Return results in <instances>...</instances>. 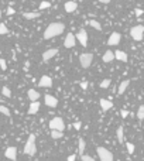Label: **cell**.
I'll return each instance as SVG.
<instances>
[{"instance_id": "15", "label": "cell", "mask_w": 144, "mask_h": 161, "mask_svg": "<svg viewBox=\"0 0 144 161\" xmlns=\"http://www.w3.org/2000/svg\"><path fill=\"white\" fill-rule=\"evenodd\" d=\"M65 12L66 13H74V12H76V8H78V4L75 3V2H72V0H69V2H66L65 3Z\"/></svg>"}, {"instance_id": "41", "label": "cell", "mask_w": 144, "mask_h": 161, "mask_svg": "<svg viewBox=\"0 0 144 161\" xmlns=\"http://www.w3.org/2000/svg\"><path fill=\"white\" fill-rule=\"evenodd\" d=\"M112 0H99V3H103V4H107V3H110Z\"/></svg>"}, {"instance_id": "37", "label": "cell", "mask_w": 144, "mask_h": 161, "mask_svg": "<svg viewBox=\"0 0 144 161\" xmlns=\"http://www.w3.org/2000/svg\"><path fill=\"white\" fill-rule=\"evenodd\" d=\"M141 14H143V10H141V8H136V16L141 17Z\"/></svg>"}, {"instance_id": "42", "label": "cell", "mask_w": 144, "mask_h": 161, "mask_svg": "<svg viewBox=\"0 0 144 161\" xmlns=\"http://www.w3.org/2000/svg\"><path fill=\"white\" fill-rule=\"evenodd\" d=\"M0 18H2V10H0Z\"/></svg>"}, {"instance_id": "26", "label": "cell", "mask_w": 144, "mask_h": 161, "mask_svg": "<svg viewBox=\"0 0 144 161\" xmlns=\"http://www.w3.org/2000/svg\"><path fill=\"white\" fill-rule=\"evenodd\" d=\"M137 119L140 120V122L144 119V106H143V105L139 106V110H137Z\"/></svg>"}, {"instance_id": "19", "label": "cell", "mask_w": 144, "mask_h": 161, "mask_svg": "<svg viewBox=\"0 0 144 161\" xmlns=\"http://www.w3.org/2000/svg\"><path fill=\"white\" fill-rule=\"evenodd\" d=\"M102 59H103V62H112V61H113V59H115V54H113V51L107 50L106 52L103 54Z\"/></svg>"}, {"instance_id": "32", "label": "cell", "mask_w": 144, "mask_h": 161, "mask_svg": "<svg viewBox=\"0 0 144 161\" xmlns=\"http://www.w3.org/2000/svg\"><path fill=\"white\" fill-rule=\"evenodd\" d=\"M81 160H82V161H95V158L92 157V156H86V154H82V156H81Z\"/></svg>"}, {"instance_id": "20", "label": "cell", "mask_w": 144, "mask_h": 161, "mask_svg": "<svg viewBox=\"0 0 144 161\" xmlns=\"http://www.w3.org/2000/svg\"><path fill=\"white\" fill-rule=\"evenodd\" d=\"M129 85H130V81H127V79H126V81H123V82H122V83L119 85L117 93H119V95H123L124 92H126V89L129 88Z\"/></svg>"}, {"instance_id": "2", "label": "cell", "mask_w": 144, "mask_h": 161, "mask_svg": "<svg viewBox=\"0 0 144 161\" xmlns=\"http://www.w3.org/2000/svg\"><path fill=\"white\" fill-rule=\"evenodd\" d=\"M24 153L27 154V156H35V153H37V146H35V134H30L28 136V140H27V143H25L24 146Z\"/></svg>"}, {"instance_id": "13", "label": "cell", "mask_w": 144, "mask_h": 161, "mask_svg": "<svg viewBox=\"0 0 144 161\" xmlns=\"http://www.w3.org/2000/svg\"><path fill=\"white\" fill-rule=\"evenodd\" d=\"M119 42H120V34L119 33L110 34V37L107 40V44H109V45H117Z\"/></svg>"}, {"instance_id": "36", "label": "cell", "mask_w": 144, "mask_h": 161, "mask_svg": "<svg viewBox=\"0 0 144 161\" xmlns=\"http://www.w3.org/2000/svg\"><path fill=\"white\" fill-rule=\"evenodd\" d=\"M14 13H16V10H14L13 7H8V8H7V14H8V16H13Z\"/></svg>"}, {"instance_id": "11", "label": "cell", "mask_w": 144, "mask_h": 161, "mask_svg": "<svg viewBox=\"0 0 144 161\" xmlns=\"http://www.w3.org/2000/svg\"><path fill=\"white\" fill-rule=\"evenodd\" d=\"M44 102L48 107H57L58 106V99L52 95H45L44 96Z\"/></svg>"}, {"instance_id": "7", "label": "cell", "mask_w": 144, "mask_h": 161, "mask_svg": "<svg viewBox=\"0 0 144 161\" xmlns=\"http://www.w3.org/2000/svg\"><path fill=\"white\" fill-rule=\"evenodd\" d=\"M75 40H78L82 47H86L88 45V33H86V30H83V29L79 30V33H76V38H75Z\"/></svg>"}, {"instance_id": "14", "label": "cell", "mask_w": 144, "mask_h": 161, "mask_svg": "<svg viewBox=\"0 0 144 161\" xmlns=\"http://www.w3.org/2000/svg\"><path fill=\"white\" fill-rule=\"evenodd\" d=\"M99 103H100V107H102V110H103V112L110 110L112 107H113V103H112V100H107V99H100V100H99Z\"/></svg>"}, {"instance_id": "27", "label": "cell", "mask_w": 144, "mask_h": 161, "mask_svg": "<svg viewBox=\"0 0 144 161\" xmlns=\"http://www.w3.org/2000/svg\"><path fill=\"white\" fill-rule=\"evenodd\" d=\"M2 95L6 96V98H10V96H12V91H10L7 86H3L2 88Z\"/></svg>"}, {"instance_id": "31", "label": "cell", "mask_w": 144, "mask_h": 161, "mask_svg": "<svg viewBox=\"0 0 144 161\" xmlns=\"http://www.w3.org/2000/svg\"><path fill=\"white\" fill-rule=\"evenodd\" d=\"M109 86H110V79H103L100 82V88H103V89H106Z\"/></svg>"}, {"instance_id": "30", "label": "cell", "mask_w": 144, "mask_h": 161, "mask_svg": "<svg viewBox=\"0 0 144 161\" xmlns=\"http://www.w3.org/2000/svg\"><path fill=\"white\" fill-rule=\"evenodd\" d=\"M126 149H127L129 154H133V153H134V150H136V147H134L132 143H126Z\"/></svg>"}, {"instance_id": "34", "label": "cell", "mask_w": 144, "mask_h": 161, "mask_svg": "<svg viewBox=\"0 0 144 161\" xmlns=\"http://www.w3.org/2000/svg\"><path fill=\"white\" fill-rule=\"evenodd\" d=\"M0 68H2V71H6V69H7V65H6V61H4L3 58H0Z\"/></svg>"}, {"instance_id": "17", "label": "cell", "mask_w": 144, "mask_h": 161, "mask_svg": "<svg viewBox=\"0 0 144 161\" xmlns=\"http://www.w3.org/2000/svg\"><path fill=\"white\" fill-rule=\"evenodd\" d=\"M27 96H28V99L31 100V102H35V100L40 99V93H38L35 89H28V92H27Z\"/></svg>"}, {"instance_id": "29", "label": "cell", "mask_w": 144, "mask_h": 161, "mask_svg": "<svg viewBox=\"0 0 144 161\" xmlns=\"http://www.w3.org/2000/svg\"><path fill=\"white\" fill-rule=\"evenodd\" d=\"M7 33H8V29L6 27L4 23H2V24H0V35H4V34H7Z\"/></svg>"}, {"instance_id": "18", "label": "cell", "mask_w": 144, "mask_h": 161, "mask_svg": "<svg viewBox=\"0 0 144 161\" xmlns=\"http://www.w3.org/2000/svg\"><path fill=\"white\" fill-rule=\"evenodd\" d=\"M38 110H40V103H38V100L31 102V105H30V107H28V115H35Z\"/></svg>"}, {"instance_id": "5", "label": "cell", "mask_w": 144, "mask_h": 161, "mask_svg": "<svg viewBox=\"0 0 144 161\" xmlns=\"http://www.w3.org/2000/svg\"><path fill=\"white\" fill-rule=\"evenodd\" d=\"M96 151H98V154H99V160L100 161H115L113 154L107 149H105V147H98Z\"/></svg>"}, {"instance_id": "1", "label": "cell", "mask_w": 144, "mask_h": 161, "mask_svg": "<svg viewBox=\"0 0 144 161\" xmlns=\"http://www.w3.org/2000/svg\"><path fill=\"white\" fill-rule=\"evenodd\" d=\"M64 30H65V25L62 24V23H51V24L45 29V31H44V34H42V37L45 38V40L58 37V35H61V34L64 33Z\"/></svg>"}, {"instance_id": "25", "label": "cell", "mask_w": 144, "mask_h": 161, "mask_svg": "<svg viewBox=\"0 0 144 161\" xmlns=\"http://www.w3.org/2000/svg\"><path fill=\"white\" fill-rule=\"evenodd\" d=\"M85 147H86V143L83 139H79V144H78V153L82 156L83 151H85Z\"/></svg>"}, {"instance_id": "4", "label": "cell", "mask_w": 144, "mask_h": 161, "mask_svg": "<svg viewBox=\"0 0 144 161\" xmlns=\"http://www.w3.org/2000/svg\"><path fill=\"white\" fill-rule=\"evenodd\" d=\"M92 62H93V54L91 52H83L79 55V64H81V66L82 68H89V66L92 65Z\"/></svg>"}, {"instance_id": "10", "label": "cell", "mask_w": 144, "mask_h": 161, "mask_svg": "<svg viewBox=\"0 0 144 161\" xmlns=\"http://www.w3.org/2000/svg\"><path fill=\"white\" fill-rule=\"evenodd\" d=\"M58 54V48H49V50L42 52V61H49L51 58H54Z\"/></svg>"}, {"instance_id": "9", "label": "cell", "mask_w": 144, "mask_h": 161, "mask_svg": "<svg viewBox=\"0 0 144 161\" xmlns=\"http://www.w3.org/2000/svg\"><path fill=\"white\" fill-rule=\"evenodd\" d=\"M76 44V40H75V35L72 33H68L65 37V41H64V45L65 48H72V47Z\"/></svg>"}, {"instance_id": "16", "label": "cell", "mask_w": 144, "mask_h": 161, "mask_svg": "<svg viewBox=\"0 0 144 161\" xmlns=\"http://www.w3.org/2000/svg\"><path fill=\"white\" fill-rule=\"evenodd\" d=\"M115 59H119V61H123V62H127V59H129V57H127V54L124 52V51H120V50H117V51H115Z\"/></svg>"}, {"instance_id": "21", "label": "cell", "mask_w": 144, "mask_h": 161, "mask_svg": "<svg viewBox=\"0 0 144 161\" xmlns=\"http://www.w3.org/2000/svg\"><path fill=\"white\" fill-rule=\"evenodd\" d=\"M25 20H34V18H38L40 17V13L38 12H30V13H24L23 14Z\"/></svg>"}, {"instance_id": "22", "label": "cell", "mask_w": 144, "mask_h": 161, "mask_svg": "<svg viewBox=\"0 0 144 161\" xmlns=\"http://www.w3.org/2000/svg\"><path fill=\"white\" fill-rule=\"evenodd\" d=\"M116 136H117V141H119V143H123V141H124V132H123V127H122V126L117 129Z\"/></svg>"}, {"instance_id": "8", "label": "cell", "mask_w": 144, "mask_h": 161, "mask_svg": "<svg viewBox=\"0 0 144 161\" xmlns=\"http://www.w3.org/2000/svg\"><path fill=\"white\" fill-rule=\"evenodd\" d=\"M38 86L41 88H51L52 86V79L49 78L48 75H42L40 81H38Z\"/></svg>"}, {"instance_id": "38", "label": "cell", "mask_w": 144, "mask_h": 161, "mask_svg": "<svg viewBox=\"0 0 144 161\" xmlns=\"http://www.w3.org/2000/svg\"><path fill=\"white\" fill-rule=\"evenodd\" d=\"M81 88H82V89H86V88H88V82L82 81V82H81Z\"/></svg>"}, {"instance_id": "12", "label": "cell", "mask_w": 144, "mask_h": 161, "mask_svg": "<svg viewBox=\"0 0 144 161\" xmlns=\"http://www.w3.org/2000/svg\"><path fill=\"white\" fill-rule=\"evenodd\" d=\"M4 156L8 158V160H16L17 158V149L16 147H7L6 151H4Z\"/></svg>"}, {"instance_id": "28", "label": "cell", "mask_w": 144, "mask_h": 161, "mask_svg": "<svg viewBox=\"0 0 144 161\" xmlns=\"http://www.w3.org/2000/svg\"><path fill=\"white\" fill-rule=\"evenodd\" d=\"M0 113L4 116H10V110H8V107L3 106V105H0Z\"/></svg>"}, {"instance_id": "35", "label": "cell", "mask_w": 144, "mask_h": 161, "mask_svg": "<svg viewBox=\"0 0 144 161\" xmlns=\"http://www.w3.org/2000/svg\"><path fill=\"white\" fill-rule=\"evenodd\" d=\"M74 127L76 129V130H81V127H82V123H81V122H75V123H74Z\"/></svg>"}, {"instance_id": "24", "label": "cell", "mask_w": 144, "mask_h": 161, "mask_svg": "<svg viewBox=\"0 0 144 161\" xmlns=\"http://www.w3.org/2000/svg\"><path fill=\"white\" fill-rule=\"evenodd\" d=\"M64 136V132H58V130H51V137L54 140H59Z\"/></svg>"}, {"instance_id": "6", "label": "cell", "mask_w": 144, "mask_h": 161, "mask_svg": "<svg viewBox=\"0 0 144 161\" xmlns=\"http://www.w3.org/2000/svg\"><path fill=\"white\" fill-rule=\"evenodd\" d=\"M49 129L51 130H58V132H64L65 129V124H64V120L61 117H54L49 122Z\"/></svg>"}, {"instance_id": "33", "label": "cell", "mask_w": 144, "mask_h": 161, "mask_svg": "<svg viewBox=\"0 0 144 161\" xmlns=\"http://www.w3.org/2000/svg\"><path fill=\"white\" fill-rule=\"evenodd\" d=\"M49 6H51V4H49L48 2H41L40 6H38V8H40V10H44V8H48Z\"/></svg>"}, {"instance_id": "23", "label": "cell", "mask_w": 144, "mask_h": 161, "mask_svg": "<svg viewBox=\"0 0 144 161\" xmlns=\"http://www.w3.org/2000/svg\"><path fill=\"white\" fill-rule=\"evenodd\" d=\"M88 24L91 25L92 29L98 30V31H100V30H102V24H100L99 21H96V20H89V21H88Z\"/></svg>"}, {"instance_id": "40", "label": "cell", "mask_w": 144, "mask_h": 161, "mask_svg": "<svg viewBox=\"0 0 144 161\" xmlns=\"http://www.w3.org/2000/svg\"><path fill=\"white\" fill-rule=\"evenodd\" d=\"M127 116H129L127 110H122V117H127Z\"/></svg>"}, {"instance_id": "3", "label": "cell", "mask_w": 144, "mask_h": 161, "mask_svg": "<svg viewBox=\"0 0 144 161\" xmlns=\"http://www.w3.org/2000/svg\"><path fill=\"white\" fill-rule=\"evenodd\" d=\"M130 35H132V38L134 41H141L144 37V25L137 24V25H134V27H132Z\"/></svg>"}, {"instance_id": "39", "label": "cell", "mask_w": 144, "mask_h": 161, "mask_svg": "<svg viewBox=\"0 0 144 161\" xmlns=\"http://www.w3.org/2000/svg\"><path fill=\"white\" fill-rule=\"evenodd\" d=\"M76 160V156H75V154H71L69 157H68V161H75Z\"/></svg>"}]
</instances>
